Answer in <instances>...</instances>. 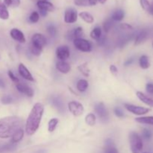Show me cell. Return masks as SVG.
I'll return each instance as SVG.
<instances>
[{"label": "cell", "instance_id": "cell-12", "mask_svg": "<svg viewBox=\"0 0 153 153\" xmlns=\"http://www.w3.org/2000/svg\"><path fill=\"white\" fill-rule=\"evenodd\" d=\"M18 70H19V73L23 79H26V80L30 81V82H33L34 81V78H33L32 75L30 73L29 70L25 67V66L23 64H20L18 67Z\"/></svg>", "mask_w": 153, "mask_h": 153}, {"label": "cell", "instance_id": "cell-26", "mask_svg": "<svg viewBox=\"0 0 153 153\" xmlns=\"http://www.w3.org/2000/svg\"><path fill=\"white\" fill-rule=\"evenodd\" d=\"M91 38H93L94 40H99L100 39V37H102V29L100 27H96L94 29L92 30V31L91 32Z\"/></svg>", "mask_w": 153, "mask_h": 153}, {"label": "cell", "instance_id": "cell-13", "mask_svg": "<svg viewBox=\"0 0 153 153\" xmlns=\"http://www.w3.org/2000/svg\"><path fill=\"white\" fill-rule=\"evenodd\" d=\"M37 5L40 10H43L46 12L55 10V6L52 3L47 1L46 0H39L37 2Z\"/></svg>", "mask_w": 153, "mask_h": 153}, {"label": "cell", "instance_id": "cell-42", "mask_svg": "<svg viewBox=\"0 0 153 153\" xmlns=\"http://www.w3.org/2000/svg\"><path fill=\"white\" fill-rule=\"evenodd\" d=\"M8 76H9V78H10V79H11V80L13 81V82H14L15 84H17V83H19V82L18 78L16 77V76H14V74H13V73H12L10 70H9V71H8Z\"/></svg>", "mask_w": 153, "mask_h": 153}, {"label": "cell", "instance_id": "cell-35", "mask_svg": "<svg viewBox=\"0 0 153 153\" xmlns=\"http://www.w3.org/2000/svg\"><path fill=\"white\" fill-rule=\"evenodd\" d=\"M1 103L4 105H7V104H10V103L13 102V99L11 96L10 95H5L4 97H1Z\"/></svg>", "mask_w": 153, "mask_h": 153}, {"label": "cell", "instance_id": "cell-14", "mask_svg": "<svg viewBox=\"0 0 153 153\" xmlns=\"http://www.w3.org/2000/svg\"><path fill=\"white\" fill-rule=\"evenodd\" d=\"M10 34V37L13 40H16V41L19 42V43H24L25 42V37L24 36V34L20 30L17 29V28H13V29H11Z\"/></svg>", "mask_w": 153, "mask_h": 153}, {"label": "cell", "instance_id": "cell-23", "mask_svg": "<svg viewBox=\"0 0 153 153\" xmlns=\"http://www.w3.org/2000/svg\"><path fill=\"white\" fill-rule=\"evenodd\" d=\"M136 122L142 124H147V125L153 126V116L141 117L135 118Z\"/></svg>", "mask_w": 153, "mask_h": 153}, {"label": "cell", "instance_id": "cell-8", "mask_svg": "<svg viewBox=\"0 0 153 153\" xmlns=\"http://www.w3.org/2000/svg\"><path fill=\"white\" fill-rule=\"evenodd\" d=\"M46 39L43 34H34L33 35L32 38H31V45L43 49V48L46 46Z\"/></svg>", "mask_w": 153, "mask_h": 153}, {"label": "cell", "instance_id": "cell-40", "mask_svg": "<svg viewBox=\"0 0 153 153\" xmlns=\"http://www.w3.org/2000/svg\"><path fill=\"white\" fill-rule=\"evenodd\" d=\"M75 4L78 6H88V0H75Z\"/></svg>", "mask_w": 153, "mask_h": 153}, {"label": "cell", "instance_id": "cell-34", "mask_svg": "<svg viewBox=\"0 0 153 153\" xmlns=\"http://www.w3.org/2000/svg\"><path fill=\"white\" fill-rule=\"evenodd\" d=\"M39 18H40L39 13L37 11H33L29 16V21L32 23H35V22H38Z\"/></svg>", "mask_w": 153, "mask_h": 153}, {"label": "cell", "instance_id": "cell-6", "mask_svg": "<svg viewBox=\"0 0 153 153\" xmlns=\"http://www.w3.org/2000/svg\"><path fill=\"white\" fill-rule=\"evenodd\" d=\"M68 108L70 113L76 117L81 116L84 112V107L81 103L76 101H72L68 103Z\"/></svg>", "mask_w": 153, "mask_h": 153}, {"label": "cell", "instance_id": "cell-5", "mask_svg": "<svg viewBox=\"0 0 153 153\" xmlns=\"http://www.w3.org/2000/svg\"><path fill=\"white\" fill-rule=\"evenodd\" d=\"M124 106H125V108L128 111L134 114L135 115H138V116L144 115L150 111V109L147 108L134 105L131 104H127V103H126V104L124 105Z\"/></svg>", "mask_w": 153, "mask_h": 153}, {"label": "cell", "instance_id": "cell-46", "mask_svg": "<svg viewBox=\"0 0 153 153\" xmlns=\"http://www.w3.org/2000/svg\"><path fill=\"white\" fill-rule=\"evenodd\" d=\"M99 41V44L101 45V46H102L103 44H104L105 43L106 40H105V37H100V40H98Z\"/></svg>", "mask_w": 153, "mask_h": 153}, {"label": "cell", "instance_id": "cell-37", "mask_svg": "<svg viewBox=\"0 0 153 153\" xmlns=\"http://www.w3.org/2000/svg\"><path fill=\"white\" fill-rule=\"evenodd\" d=\"M142 135H143V138L145 140H149L152 137V132L150 130L147 129V128H144L142 131Z\"/></svg>", "mask_w": 153, "mask_h": 153}, {"label": "cell", "instance_id": "cell-21", "mask_svg": "<svg viewBox=\"0 0 153 153\" xmlns=\"http://www.w3.org/2000/svg\"><path fill=\"white\" fill-rule=\"evenodd\" d=\"M125 16V12L122 9H117L113 13L111 19L113 21H121Z\"/></svg>", "mask_w": 153, "mask_h": 153}, {"label": "cell", "instance_id": "cell-15", "mask_svg": "<svg viewBox=\"0 0 153 153\" xmlns=\"http://www.w3.org/2000/svg\"><path fill=\"white\" fill-rule=\"evenodd\" d=\"M149 37V32L147 30L143 29L141 30L140 32L137 33L135 36V40H134V44L140 45L146 41Z\"/></svg>", "mask_w": 153, "mask_h": 153}, {"label": "cell", "instance_id": "cell-51", "mask_svg": "<svg viewBox=\"0 0 153 153\" xmlns=\"http://www.w3.org/2000/svg\"><path fill=\"white\" fill-rule=\"evenodd\" d=\"M133 61H134V60H133L132 58H131V59H128V61H127L125 63V65H126V66H128V65H129V64H131V63L133 62Z\"/></svg>", "mask_w": 153, "mask_h": 153}, {"label": "cell", "instance_id": "cell-25", "mask_svg": "<svg viewBox=\"0 0 153 153\" xmlns=\"http://www.w3.org/2000/svg\"><path fill=\"white\" fill-rule=\"evenodd\" d=\"M79 16L83 19L85 22H86L87 23H93L94 21V18L91 13H88V12H81L79 13Z\"/></svg>", "mask_w": 153, "mask_h": 153}, {"label": "cell", "instance_id": "cell-53", "mask_svg": "<svg viewBox=\"0 0 153 153\" xmlns=\"http://www.w3.org/2000/svg\"><path fill=\"white\" fill-rule=\"evenodd\" d=\"M152 47H153V42H152Z\"/></svg>", "mask_w": 153, "mask_h": 153}, {"label": "cell", "instance_id": "cell-1", "mask_svg": "<svg viewBox=\"0 0 153 153\" xmlns=\"http://www.w3.org/2000/svg\"><path fill=\"white\" fill-rule=\"evenodd\" d=\"M23 120L16 116L5 117L0 119V138H9L22 128Z\"/></svg>", "mask_w": 153, "mask_h": 153}, {"label": "cell", "instance_id": "cell-9", "mask_svg": "<svg viewBox=\"0 0 153 153\" xmlns=\"http://www.w3.org/2000/svg\"><path fill=\"white\" fill-rule=\"evenodd\" d=\"M57 58L61 61H65V60L70 58V49L67 46H60L56 49Z\"/></svg>", "mask_w": 153, "mask_h": 153}, {"label": "cell", "instance_id": "cell-4", "mask_svg": "<svg viewBox=\"0 0 153 153\" xmlns=\"http://www.w3.org/2000/svg\"><path fill=\"white\" fill-rule=\"evenodd\" d=\"M74 46L76 49L84 52H89L92 50V45L88 40L83 38H77L73 40Z\"/></svg>", "mask_w": 153, "mask_h": 153}, {"label": "cell", "instance_id": "cell-18", "mask_svg": "<svg viewBox=\"0 0 153 153\" xmlns=\"http://www.w3.org/2000/svg\"><path fill=\"white\" fill-rule=\"evenodd\" d=\"M23 136H24V130L22 129V128H19V129H18L17 131L13 134V136H12L11 143H15V144H16V143H19V142L22 139Z\"/></svg>", "mask_w": 153, "mask_h": 153}, {"label": "cell", "instance_id": "cell-7", "mask_svg": "<svg viewBox=\"0 0 153 153\" xmlns=\"http://www.w3.org/2000/svg\"><path fill=\"white\" fill-rule=\"evenodd\" d=\"M95 111L102 121L106 122L108 120V112L107 108H106V107L102 102L98 103L97 105H96Z\"/></svg>", "mask_w": 153, "mask_h": 153}, {"label": "cell", "instance_id": "cell-44", "mask_svg": "<svg viewBox=\"0 0 153 153\" xmlns=\"http://www.w3.org/2000/svg\"><path fill=\"white\" fill-rule=\"evenodd\" d=\"M110 71H111V73L113 75H114V76H116L118 73L117 68L116 66H114V65L110 66Z\"/></svg>", "mask_w": 153, "mask_h": 153}, {"label": "cell", "instance_id": "cell-28", "mask_svg": "<svg viewBox=\"0 0 153 153\" xmlns=\"http://www.w3.org/2000/svg\"><path fill=\"white\" fill-rule=\"evenodd\" d=\"M71 37H70V39H73V40H75V39H77V38H81V36L82 35V34H83V29H82V28H81V27H78V28H75L73 31H72L71 32Z\"/></svg>", "mask_w": 153, "mask_h": 153}, {"label": "cell", "instance_id": "cell-50", "mask_svg": "<svg viewBox=\"0 0 153 153\" xmlns=\"http://www.w3.org/2000/svg\"><path fill=\"white\" fill-rule=\"evenodd\" d=\"M40 15L43 16H46V15H47V12L45 11V10H40Z\"/></svg>", "mask_w": 153, "mask_h": 153}, {"label": "cell", "instance_id": "cell-3", "mask_svg": "<svg viewBox=\"0 0 153 153\" xmlns=\"http://www.w3.org/2000/svg\"><path fill=\"white\" fill-rule=\"evenodd\" d=\"M129 143L132 153H140L143 147L141 137L137 132L131 131L129 134Z\"/></svg>", "mask_w": 153, "mask_h": 153}, {"label": "cell", "instance_id": "cell-52", "mask_svg": "<svg viewBox=\"0 0 153 153\" xmlns=\"http://www.w3.org/2000/svg\"><path fill=\"white\" fill-rule=\"evenodd\" d=\"M97 1H100V2L101 3V4H104V3L105 2V1H107V0H97Z\"/></svg>", "mask_w": 153, "mask_h": 153}, {"label": "cell", "instance_id": "cell-45", "mask_svg": "<svg viewBox=\"0 0 153 153\" xmlns=\"http://www.w3.org/2000/svg\"><path fill=\"white\" fill-rule=\"evenodd\" d=\"M120 26H121V28H122V29H125V30H131L132 29V26L130 25H128V24H127V23L122 24Z\"/></svg>", "mask_w": 153, "mask_h": 153}, {"label": "cell", "instance_id": "cell-27", "mask_svg": "<svg viewBox=\"0 0 153 153\" xmlns=\"http://www.w3.org/2000/svg\"><path fill=\"white\" fill-rule=\"evenodd\" d=\"M88 88V81L85 80V79H81L77 83V89L80 92H84L86 91Z\"/></svg>", "mask_w": 153, "mask_h": 153}, {"label": "cell", "instance_id": "cell-33", "mask_svg": "<svg viewBox=\"0 0 153 153\" xmlns=\"http://www.w3.org/2000/svg\"><path fill=\"white\" fill-rule=\"evenodd\" d=\"M114 25V21L112 20L111 19H108L107 20H105L103 23V28H104V30L105 32H108V31H110L111 29V28Z\"/></svg>", "mask_w": 153, "mask_h": 153}, {"label": "cell", "instance_id": "cell-38", "mask_svg": "<svg viewBox=\"0 0 153 153\" xmlns=\"http://www.w3.org/2000/svg\"><path fill=\"white\" fill-rule=\"evenodd\" d=\"M42 50H43V49H40V48L36 47V46H33V45H31V53H32L33 55H36V56H39V55H40V54H41Z\"/></svg>", "mask_w": 153, "mask_h": 153}, {"label": "cell", "instance_id": "cell-24", "mask_svg": "<svg viewBox=\"0 0 153 153\" xmlns=\"http://www.w3.org/2000/svg\"><path fill=\"white\" fill-rule=\"evenodd\" d=\"M105 153H118L117 149L114 145L113 141L111 139L106 140V149Z\"/></svg>", "mask_w": 153, "mask_h": 153}, {"label": "cell", "instance_id": "cell-41", "mask_svg": "<svg viewBox=\"0 0 153 153\" xmlns=\"http://www.w3.org/2000/svg\"><path fill=\"white\" fill-rule=\"evenodd\" d=\"M114 114L117 117H124V113L122 111V109L120 108H114Z\"/></svg>", "mask_w": 153, "mask_h": 153}, {"label": "cell", "instance_id": "cell-36", "mask_svg": "<svg viewBox=\"0 0 153 153\" xmlns=\"http://www.w3.org/2000/svg\"><path fill=\"white\" fill-rule=\"evenodd\" d=\"M140 3L143 10L149 11V7H150V3H149V0H140Z\"/></svg>", "mask_w": 153, "mask_h": 153}, {"label": "cell", "instance_id": "cell-54", "mask_svg": "<svg viewBox=\"0 0 153 153\" xmlns=\"http://www.w3.org/2000/svg\"><path fill=\"white\" fill-rule=\"evenodd\" d=\"M144 153H149V152H144Z\"/></svg>", "mask_w": 153, "mask_h": 153}, {"label": "cell", "instance_id": "cell-39", "mask_svg": "<svg viewBox=\"0 0 153 153\" xmlns=\"http://www.w3.org/2000/svg\"><path fill=\"white\" fill-rule=\"evenodd\" d=\"M47 31L51 36H55L56 34V28L53 25H49L47 26Z\"/></svg>", "mask_w": 153, "mask_h": 153}, {"label": "cell", "instance_id": "cell-16", "mask_svg": "<svg viewBox=\"0 0 153 153\" xmlns=\"http://www.w3.org/2000/svg\"><path fill=\"white\" fill-rule=\"evenodd\" d=\"M56 69L59 72H61V73H68L71 70V67H70V64L68 63H67L66 61H60L58 62H57L56 64Z\"/></svg>", "mask_w": 153, "mask_h": 153}, {"label": "cell", "instance_id": "cell-2", "mask_svg": "<svg viewBox=\"0 0 153 153\" xmlns=\"http://www.w3.org/2000/svg\"><path fill=\"white\" fill-rule=\"evenodd\" d=\"M43 111L44 107L41 103L37 102L33 106L25 124V131L28 135H33L38 129Z\"/></svg>", "mask_w": 153, "mask_h": 153}, {"label": "cell", "instance_id": "cell-17", "mask_svg": "<svg viewBox=\"0 0 153 153\" xmlns=\"http://www.w3.org/2000/svg\"><path fill=\"white\" fill-rule=\"evenodd\" d=\"M136 95H137V98H138L142 102L147 105L148 106H150V107L153 108V99L147 97V96L145 95V94H143L142 92H140V91H137V92L136 93Z\"/></svg>", "mask_w": 153, "mask_h": 153}, {"label": "cell", "instance_id": "cell-30", "mask_svg": "<svg viewBox=\"0 0 153 153\" xmlns=\"http://www.w3.org/2000/svg\"><path fill=\"white\" fill-rule=\"evenodd\" d=\"M58 123V119H57V118H52L49 120V124H48V130H49V132H52V131H55Z\"/></svg>", "mask_w": 153, "mask_h": 153}, {"label": "cell", "instance_id": "cell-22", "mask_svg": "<svg viewBox=\"0 0 153 153\" xmlns=\"http://www.w3.org/2000/svg\"><path fill=\"white\" fill-rule=\"evenodd\" d=\"M139 64H140V67L142 69H146L149 68L150 67V62H149V57L146 56V55H142L140 56V59H139Z\"/></svg>", "mask_w": 153, "mask_h": 153}, {"label": "cell", "instance_id": "cell-32", "mask_svg": "<svg viewBox=\"0 0 153 153\" xmlns=\"http://www.w3.org/2000/svg\"><path fill=\"white\" fill-rule=\"evenodd\" d=\"M4 4L7 7H16L20 4V0H4Z\"/></svg>", "mask_w": 153, "mask_h": 153}, {"label": "cell", "instance_id": "cell-20", "mask_svg": "<svg viewBox=\"0 0 153 153\" xmlns=\"http://www.w3.org/2000/svg\"><path fill=\"white\" fill-rule=\"evenodd\" d=\"M9 18V13L5 4L0 0V19H7Z\"/></svg>", "mask_w": 153, "mask_h": 153}, {"label": "cell", "instance_id": "cell-29", "mask_svg": "<svg viewBox=\"0 0 153 153\" xmlns=\"http://www.w3.org/2000/svg\"><path fill=\"white\" fill-rule=\"evenodd\" d=\"M85 122L90 126H93L96 123V116L94 114H88L85 117Z\"/></svg>", "mask_w": 153, "mask_h": 153}, {"label": "cell", "instance_id": "cell-49", "mask_svg": "<svg viewBox=\"0 0 153 153\" xmlns=\"http://www.w3.org/2000/svg\"><path fill=\"white\" fill-rule=\"evenodd\" d=\"M148 12H149L151 15H153V1H152V4H150V7H149V10Z\"/></svg>", "mask_w": 153, "mask_h": 153}, {"label": "cell", "instance_id": "cell-48", "mask_svg": "<svg viewBox=\"0 0 153 153\" xmlns=\"http://www.w3.org/2000/svg\"><path fill=\"white\" fill-rule=\"evenodd\" d=\"M97 0H88V3L89 5H96L97 4Z\"/></svg>", "mask_w": 153, "mask_h": 153}, {"label": "cell", "instance_id": "cell-31", "mask_svg": "<svg viewBox=\"0 0 153 153\" xmlns=\"http://www.w3.org/2000/svg\"><path fill=\"white\" fill-rule=\"evenodd\" d=\"M78 69H79V71H80L85 76H86V77H88V76H89L90 70L88 69V64H87V63H85V64H81L80 66H79Z\"/></svg>", "mask_w": 153, "mask_h": 153}, {"label": "cell", "instance_id": "cell-10", "mask_svg": "<svg viewBox=\"0 0 153 153\" xmlns=\"http://www.w3.org/2000/svg\"><path fill=\"white\" fill-rule=\"evenodd\" d=\"M78 14L77 11L74 8H68L65 11L64 14V21L67 23H74L77 21Z\"/></svg>", "mask_w": 153, "mask_h": 153}, {"label": "cell", "instance_id": "cell-47", "mask_svg": "<svg viewBox=\"0 0 153 153\" xmlns=\"http://www.w3.org/2000/svg\"><path fill=\"white\" fill-rule=\"evenodd\" d=\"M5 87V83H4V81L3 80L2 78L0 76V88H4Z\"/></svg>", "mask_w": 153, "mask_h": 153}, {"label": "cell", "instance_id": "cell-19", "mask_svg": "<svg viewBox=\"0 0 153 153\" xmlns=\"http://www.w3.org/2000/svg\"><path fill=\"white\" fill-rule=\"evenodd\" d=\"M52 103L54 105V106H55V108H56L60 112H64V111H65L63 101L59 98V97H53L52 100Z\"/></svg>", "mask_w": 153, "mask_h": 153}, {"label": "cell", "instance_id": "cell-11", "mask_svg": "<svg viewBox=\"0 0 153 153\" xmlns=\"http://www.w3.org/2000/svg\"><path fill=\"white\" fill-rule=\"evenodd\" d=\"M16 88L18 91H19L22 94H25L27 97H32L34 96V91L32 90V88H30L28 85H25V84H21L19 82V83L16 84Z\"/></svg>", "mask_w": 153, "mask_h": 153}, {"label": "cell", "instance_id": "cell-43", "mask_svg": "<svg viewBox=\"0 0 153 153\" xmlns=\"http://www.w3.org/2000/svg\"><path fill=\"white\" fill-rule=\"evenodd\" d=\"M146 90L147 93H149V94H153V84L148 83L146 85Z\"/></svg>", "mask_w": 153, "mask_h": 153}]
</instances>
